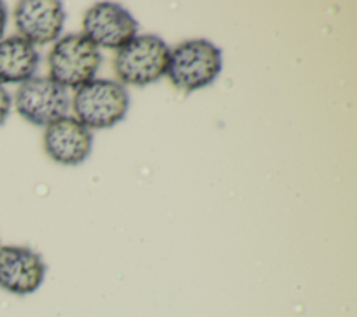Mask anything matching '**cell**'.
<instances>
[{
	"label": "cell",
	"instance_id": "1",
	"mask_svg": "<svg viewBox=\"0 0 357 317\" xmlns=\"http://www.w3.org/2000/svg\"><path fill=\"white\" fill-rule=\"evenodd\" d=\"M220 70V49L206 39H192L170 50L166 75L176 88L190 92L212 84Z\"/></svg>",
	"mask_w": 357,
	"mask_h": 317
},
{
	"label": "cell",
	"instance_id": "2",
	"mask_svg": "<svg viewBox=\"0 0 357 317\" xmlns=\"http://www.w3.org/2000/svg\"><path fill=\"white\" fill-rule=\"evenodd\" d=\"M170 49L156 35L134 36L117 49L113 70L116 77L128 85L144 87L166 74Z\"/></svg>",
	"mask_w": 357,
	"mask_h": 317
},
{
	"label": "cell",
	"instance_id": "3",
	"mask_svg": "<svg viewBox=\"0 0 357 317\" xmlns=\"http://www.w3.org/2000/svg\"><path fill=\"white\" fill-rule=\"evenodd\" d=\"M130 105L127 89L112 80H92L75 89L73 110L88 128H109L124 119Z\"/></svg>",
	"mask_w": 357,
	"mask_h": 317
},
{
	"label": "cell",
	"instance_id": "4",
	"mask_svg": "<svg viewBox=\"0 0 357 317\" xmlns=\"http://www.w3.org/2000/svg\"><path fill=\"white\" fill-rule=\"evenodd\" d=\"M102 56L84 34H71L56 40L49 56V77L64 88L77 89L93 80Z\"/></svg>",
	"mask_w": 357,
	"mask_h": 317
},
{
	"label": "cell",
	"instance_id": "5",
	"mask_svg": "<svg viewBox=\"0 0 357 317\" xmlns=\"http://www.w3.org/2000/svg\"><path fill=\"white\" fill-rule=\"evenodd\" d=\"M18 115L35 126H49L67 116L70 99L67 89L50 77H32L15 92Z\"/></svg>",
	"mask_w": 357,
	"mask_h": 317
},
{
	"label": "cell",
	"instance_id": "6",
	"mask_svg": "<svg viewBox=\"0 0 357 317\" xmlns=\"http://www.w3.org/2000/svg\"><path fill=\"white\" fill-rule=\"evenodd\" d=\"M82 29L84 35L98 47L120 49L137 36L138 22L120 4L102 1L85 13Z\"/></svg>",
	"mask_w": 357,
	"mask_h": 317
},
{
	"label": "cell",
	"instance_id": "7",
	"mask_svg": "<svg viewBox=\"0 0 357 317\" xmlns=\"http://www.w3.org/2000/svg\"><path fill=\"white\" fill-rule=\"evenodd\" d=\"M46 275L40 254L25 246H0V288L18 296L39 289Z\"/></svg>",
	"mask_w": 357,
	"mask_h": 317
},
{
	"label": "cell",
	"instance_id": "8",
	"mask_svg": "<svg viewBox=\"0 0 357 317\" xmlns=\"http://www.w3.org/2000/svg\"><path fill=\"white\" fill-rule=\"evenodd\" d=\"M64 20L63 4L57 0H21L14 8V24L20 36L33 46L56 40Z\"/></svg>",
	"mask_w": 357,
	"mask_h": 317
},
{
	"label": "cell",
	"instance_id": "9",
	"mask_svg": "<svg viewBox=\"0 0 357 317\" xmlns=\"http://www.w3.org/2000/svg\"><path fill=\"white\" fill-rule=\"evenodd\" d=\"M43 147L47 156L61 165H79L91 154L92 133L73 116L46 126L43 133Z\"/></svg>",
	"mask_w": 357,
	"mask_h": 317
},
{
	"label": "cell",
	"instance_id": "10",
	"mask_svg": "<svg viewBox=\"0 0 357 317\" xmlns=\"http://www.w3.org/2000/svg\"><path fill=\"white\" fill-rule=\"evenodd\" d=\"M39 64L35 46L20 35L0 40V85L22 84L33 77Z\"/></svg>",
	"mask_w": 357,
	"mask_h": 317
},
{
	"label": "cell",
	"instance_id": "11",
	"mask_svg": "<svg viewBox=\"0 0 357 317\" xmlns=\"http://www.w3.org/2000/svg\"><path fill=\"white\" fill-rule=\"evenodd\" d=\"M11 108V98L8 92L4 89L3 85H0V124H3L10 113Z\"/></svg>",
	"mask_w": 357,
	"mask_h": 317
},
{
	"label": "cell",
	"instance_id": "12",
	"mask_svg": "<svg viewBox=\"0 0 357 317\" xmlns=\"http://www.w3.org/2000/svg\"><path fill=\"white\" fill-rule=\"evenodd\" d=\"M6 25H7V8H6V4L0 1V40L3 38Z\"/></svg>",
	"mask_w": 357,
	"mask_h": 317
}]
</instances>
